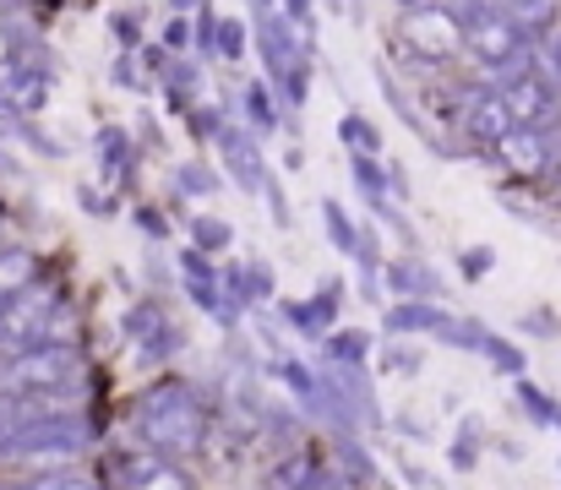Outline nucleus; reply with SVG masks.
<instances>
[{
    "label": "nucleus",
    "instance_id": "a878e982",
    "mask_svg": "<svg viewBox=\"0 0 561 490\" xmlns=\"http://www.w3.org/2000/svg\"><path fill=\"white\" fill-rule=\"evenodd\" d=\"M137 486H175V490H186L191 486V475H181V469H142V475H131Z\"/></svg>",
    "mask_w": 561,
    "mask_h": 490
},
{
    "label": "nucleus",
    "instance_id": "20e7f679",
    "mask_svg": "<svg viewBox=\"0 0 561 490\" xmlns=\"http://www.w3.org/2000/svg\"><path fill=\"white\" fill-rule=\"evenodd\" d=\"M463 49H469L480 66L502 71V66H513V60L529 55V33H524L507 11H496V5H485V0H469V5H463Z\"/></svg>",
    "mask_w": 561,
    "mask_h": 490
},
{
    "label": "nucleus",
    "instance_id": "72a5a7b5",
    "mask_svg": "<svg viewBox=\"0 0 561 490\" xmlns=\"http://www.w3.org/2000/svg\"><path fill=\"white\" fill-rule=\"evenodd\" d=\"M398 5H420V0H398Z\"/></svg>",
    "mask_w": 561,
    "mask_h": 490
},
{
    "label": "nucleus",
    "instance_id": "7c9ffc66",
    "mask_svg": "<svg viewBox=\"0 0 561 490\" xmlns=\"http://www.w3.org/2000/svg\"><path fill=\"white\" fill-rule=\"evenodd\" d=\"M546 148H551V163L561 169V121H557V137H546Z\"/></svg>",
    "mask_w": 561,
    "mask_h": 490
},
{
    "label": "nucleus",
    "instance_id": "c85d7f7f",
    "mask_svg": "<svg viewBox=\"0 0 561 490\" xmlns=\"http://www.w3.org/2000/svg\"><path fill=\"white\" fill-rule=\"evenodd\" d=\"M491 267V257L485 251H474V257H463V273H485Z\"/></svg>",
    "mask_w": 561,
    "mask_h": 490
},
{
    "label": "nucleus",
    "instance_id": "7ed1b4c3",
    "mask_svg": "<svg viewBox=\"0 0 561 490\" xmlns=\"http://www.w3.org/2000/svg\"><path fill=\"white\" fill-rule=\"evenodd\" d=\"M398 38L403 49L420 60V66H442L463 49V16L436 5V0H420V5H403L398 16Z\"/></svg>",
    "mask_w": 561,
    "mask_h": 490
},
{
    "label": "nucleus",
    "instance_id": "2eb2a0df",
    "mask_svg": "<svg viewBox=\"0 0 561 490\" xmlns=\"http://www.w3.org/2000/svg\"><path fill=\"white\" fill-rule=\"evenodd\" d=\"M33 409H55V392H38V398H33V392H0V442H5Z\"/></svg>",
    "mask_w": 561,
    "mask_h": 490
},
{
    "label": "nucleus",
    "instance_id": "c756f323",
    "mask_svg": "<svg viewBox=\"0 0 561 490\" xmlns=\"http://www.w3.org/2000/svg\"><path fill=\"white\" fill-rule=\"evenodd\" d=\"M387 365H392V371H414L420 360H414V354H387Z\"/></svg>",
    "mask_w": 561,
    "mask_h": 490
},
{
    "label": "nucleus",
    "instance_id": "4468645a",
    "mask_svg": "<svg viewBox=\"0 0 561 490\" xmlns=\"http://www.w3.org/2000/svg\"><path fill=\"white\" fill-rule=\"evenodd\" d=\"M485 5L507 11L524 33H540V27H551V22H557V0H485Z\"/></svg>",
    "mask_w": 561,
    "mask_h": 490
},
{
    "label": "nucleus",
    "instance_id": "bb28decb",
    "mask_svg": "<svg viewBox=\"0 0 561 490\" xmlns=\"http://www.w3.org/2000/svg\"><path fill=\"white\" fill-rule=\"evenodd\" d=\"M469 464H474V436L463 431V436H458V447H453V469H469Z\"/></svg>",
    "mask_w": 561,
    "mask_h": 490
},
{
    "label": "nucleus",
    "instance_id": "412c9836",
    "mask_svg": "<svg viewBox=\"0 0 561 490\" xmlns=\"http://www.w3.org/2000/svg\"><path fill=\"white\" fill-rule=\"evenodd\" d=\"M328 360H366V332H339V338H328Z\"/></svg>",
    "mask_w": 561,
    "mask_h": 490
},
{
    "label": "nucleus",
    "instance_id": "423d86ee",
    "mask_svg": "<svg viewBox=\"0 0 561 490\" xmlns=\"http://www.w3.org/2000/svg\"><path fill=\"white\" fill-rule=\"evenodd\" d=\"M502 99H507V110H513V121L518 126H535V132H551L561 121V99H557V82L551 77H540V71H513V77H502Z\"/></svg>",
    "mask_w": 561,
    "mask_h": 490
},
{
    "label": "nucleus",
    "instance_id": "f03ea898",
    "mask_svg": "<svg viewBox=\"0 0 561 490\" xmlns=\"http://www.w3.org/2000/svg\"><path fill=\"white\" fill-rule=\"evenodd\" d=\"M82 381V349L66 338H38L0 365V392H66Z\"/></svg>",
    "mask_w": 561,
    "mask_h": 490
},
{
    "label": "nucleus",
    "instance_id": "9d476101",
    "mask_svg": "<svg viewBox=\"0 0 561 490\" xmlns=\"http://www.w3.org/2000/svg\"><path fill=\"white\" fill-rule=\"evenodd\" d=\"M387 332H436V338H447L453 332V317L442 311V306H431V300H409V306H392L387 317H381Z\"/></svg>",
    "mask_w": 561,
    "mask_h": 490
},
{
    "label": "nucleus",
    "instance_id": "6e6552de",
    "mask_svg": "<svg viewBox=\"0 0 561 490\" xmlns=\"http://www.w3.org/2000/svg\"><path fill=\"white\" fill-rule=\"evenodd\" d=\"M491 153L507 163L513 174H540V169L551 163L546 132H535V126H513L507 137H496V143H491Z\"/></svg>",
    "mask_w": 561,
    "mask_h": 490
},
{
    "label": "nucleus",
    "instance_id": "b1692460",
    "mask_svg": "<svg viewBox=\"0 0 561 490\" xmlns=\"http://www.w3.org/2000/svg\"><path fill=\"white\" fill-rule=\"evenodd\" d=\"M213 44H218V49H224L229 60H240V55H245V22H218Z\"/></svg>",
    "mask_w": 561,
    "mask_h": 490
},
{
    "label": "nucleus",
    "instance_id": "f3484780",
    "mask_svg": "<svg viewBox=\"0 0 561 490\" xmlns=\"http://www.w3.org/2000/svg\"><path fill=\"white\" fill-rule=\"evenodd\" d=\"M322 224H328V235H333V246L339 251H350V257H360V246H366V235L350 224V213L339 207V202H322Z\"/></svg>",
    "mask_w": 561,
    "mask_h": 490
},
{
    "label": "nucleus",
    "instance_id": "393cba45",
    "mask_svg": "<svg viewBox=\"0 0 561 490\" xmlns=\"http://www.w3.org/2000/svg\"><path fill=\"white\" fill-rule=\"evenodd\" d=\"M99 148H104V169H110V174H126V137H121V132H104Z\"/></svg>",
    "mask_w": 561,
    "mask_h": 490
},
{
    "label": "nucleus",
    "instance_id": "dca6fc26",
    "mask_svg": "<svg viewBox=\"0 0 561 490\" xmlns=\"http://www.w3.org/2000/svg\"><path fill=\"white\" fill-rule=\"evenodd\" d=\"M289 327H295V332H311V338H322V332L333 327V284H328V295L289 306Z\"/></svg>",
    "mask_w": 561,
    "mask_h": 490
},
{
    "label": "nucleus",
    "instance_id": "473e14b6",
    "mask_svg": "<svg viewBox=\"0 0 561 490\" xmlns=\"http://www.w3.org/2000/svg\"><path fill=\"white\" fill-rule=\"evenodd\" d=\"M551 66H557V77H561V33H557V44H551Z\"/></svg>",
    "mask_w": 561,
    "mask_h": 490
},
{
    "label": "nucleus",
    "instance_id": "ddd939ff",
    "mask_svg": "<svg viewBox=\"0 0 561 490\" xmlns=\"http://www.w3.org/2000/svg\"><path fill=\"white\" fill-rule=\"evenodd\" d=\"M38 278V251H27V246H0V306L22 289V284H33Z\"/></svg>",
    "mask_w": 561,
    "mask_h": 490
},
{
    "label": "nucleus",
    "instance_id": "2f4dec72",
    "mask_svg": "<svg viewBox=\"0 0 561 490\" xmlns=\"http://www.w3.org/2000/svg\"><path fill=\"white\" fill-rule=\"evenodd\" d=\"M0 115H16V104H11V93L0 88Z\"/></svg>",
    "mask_w": 561,
    "mask_h": 490
},
{
    "label": "nucleus",
    "instance_id": "5701e85b",
    "mask_svg": "<svg viewBox=\"0 0 561 490\" xmlns=\"http://www.w3.org/2000/svg\"><path fill=\"white\" fill-rule=\"evenodd\" d=\"M339 132H344V143H350L355 153H376V148H381V137H376V132L366 126V121H355V115H350V121H344Z\"/></svg>",
    "mask_w": 561,
    "mask_h": 490
},
{
    "label": "nucleus",
    "instance_id": "cd10ccee",
    "mask_svg": "<svg viewBox=\"0 0 561 490\" xmlns=\"http://www.w3.org/2000/svg\"><path fill=\"white\" fill-rule=\"evenodd\" d=\"M181 185H186V191H213V174H202V169H181Z\"/></svg>",
    "mask_w": 561,
    "mask_h": 490
},
{
    "label": "nucleus",
    "instance_id": "aec40b11",
    "mask_svg": "<svg viewBox=\"0 0 561 490\" xmlns=\"http://www.w3.org/2000/svg\"><path fill=\"white\" fill-rule=\"evenodd\" d=\"M191 235H196V246H202V251H224V246L234 240V229H229L224 218H196V224H191Z\"/></svg>",
    "mask_w": 561,
    "mask_h": 490
},
{
    "label": "nucleus",
    "instance_id": "9b49d317",
    "mask_svg": "<svg viewBox=\"0 0 561 490\" xmlns=\"http://www.w3.org/2000/svg\"><path fill=\"white\" fill-rule=\"evenodd\" d=\"M181 262H186V289H191V300H196L202 311H213L218 322H234V311L224 306V295H218V278H213V267L202 262V251H186Z\"/></svg>",
    "mask_w": 561,
    "mask_h": 490
},
{
    "label": "nucleus",
    "instance_id": "6ab92c4d",
    "mask_svg": "<svg viewBox=\"0 0 561 490\" xmlns=\"http://www.w3.org/2000/svg\"><path fill=\"white\" fill-rule=\"evenodd\" d=\"M245 121H251V132H273V126H278L273 99H267V88H262V82H251V88H245Z\"/></svg>",
    "mask_w": 561,
    "mask_h": 490
},
{
    "label": "nucleus",
    "instance_id": "f8f14e48",
    "mask_svg": "<svg viewBox=\"0 0 561 490\" xmlns=\"http://www.w3.org/2000/svg\"><path fill=\"white\" fill-rule=\"evenodd\" d=\"M387 284H392L398 295H409V300H436V295H442V278H436L431 267H420L414 257L392 262V267H387Z\"/></svg>",
    "mask_w": 561,
    "mask_h": 490
},
{
    "label": "nucleus",
    "instance_id": "f257e3e1",
    "mask_svg": "<svg viewBox=\"0 0 561 490\" xmlns=\"http://www.w3.org/2000/svg\"><path fill=\"white\" fill-rule=\"evenodd\" d=\"M137 431L153 453L164 458H191L207 442V403L186 381H153L137 403Z\"/></svg>",
    "mask_w": 561,
    "mask_h": 490
},
{
    "label": "nucleus",
    "instance_id": "39448f33",
    "mask_svg": "<svg viewBox=\"0 0 561 490\" xmlns=\"http://www.w3.org/2000/svg\"><path fill=\"white\" fill-rule=\"evenodd\" d=\"M55 317H60V289L49 284H22L5 306H0V343L5 349H27L38 338H55Z\"/></svg>",
    "mask_w": 561,
    "mask_h": 490
},
{
    "label": "nucleus",
    "instance_id": "a211bd4d",
    "mask_svg": "<svg viewBox=\"0 0 561 490\" xmlns=\"http://www.w3.org/2000/svg\"><path fill=\"white\" fill-rule=\"evenodd\" d=\"M355 180H360V191H366V202H371L376 213L387 207V174L376 169L371 153H355Z\"/></svg>",
    "mask_w": 561,
    "mask_h": 490
},
{
    "label": "nucleus",
    "instance_id": "0eeeda50",
    "mask_svg": "<svg viewBox=\"0 0 561 490\" xmlns=\"http://www.w3.org/2000/svg\"><path fill=\"white\" fill-rule=\"evenodd\" d=\"M458 126L469 132V143L491 148V143H496V137H507L518 121H513V110H507L502 88H469V93L458 99Z\"/></svg>",
    "mask_w": 561,
    "mask_h": 490
},
{
    "label": "nucleus",
    "instance_id": "4be33fe9",
    "mask_svg": "<svg viewBox=\"0 0 561 490\" xmlns=\"http://www.w3.org/2000/svg\"><path fill=\"white\" fill-rule=\"evenodd\" d=\"M480 349H485V354H491L507 376H524V354H518L513 343H502V338H491V332H485V343H480Z\"/></svg>",
    "mask_w": 561,
    "mask_h": 490
},
{
    "label": "nucleus",
    "instance_id": "1a4fd4ad",
    "mask_svg": "<svg viewBox=\"0 0 561 490\" xmlns=\"http://www.w3.org/2000/svg\"><path fill=\"white\" fill-rule=\"evenodd\" d=\"M218 153L229 163V174L245 185V191H256L267 174H262V153H256V143L245 137V132H234V126H218Z\"/></svg>",
    "mask_w": 561,
    "mask_h": 490
}]
</instances>
